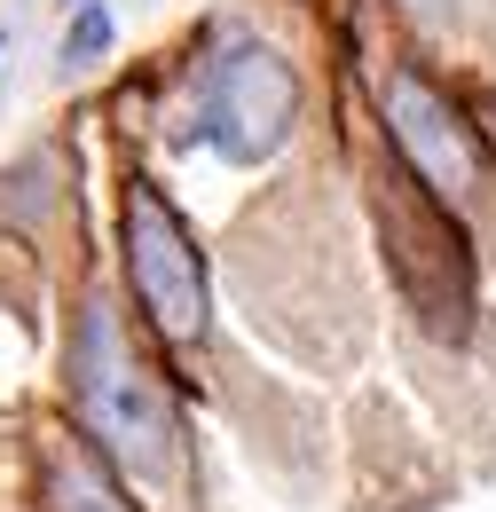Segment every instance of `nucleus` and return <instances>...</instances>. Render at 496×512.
Wrapping results in <instances>:
<instances>
[{
	"instance_id": "6",
	"label": "nucleus",
	"mask_w": 496,
	"mask_h": 512,
	"mask_svg": "<svg viewBox=\"0 0 496 512\" xmlns=\"http://www.w3.org/2000/svg\"><path fill=\"white\" fill-rule=\"evenodd\" d=\"M111 32H119L111 8H103V0H79V8H71V32H63V71H87L111 48Z\"/></svg>"
},
{
	"instance_id": "2",
	"label": "nucleus",
	"mask_w": 496,
	"mask_h": 512,
	"mask_svg": "<svg viewBox=\"0 0 496 512\" xmlns=\"http://www.w3.org/2000/svg\"><path fill=\"white\" fill-rule=\"evenodd\" d=\"M292 119H300V71L260 40L221 48L197 79V142L229 166H268L292 142Z\"/></svg>"
},
{
	"instance_id": "3",
	"label": "nucleus",
	"mask_w": 496,
	"mask_h": 512,
	"mask_svg": "<svg viewBox=\"0 0 496 512\" xmlns=\"http://www.w3.org/2000/svg\"><path fill=\"white\" fill-rule=\"evenodd\" d=\"M126 276H134L142 316L158 323V339L182 347V339L205 331V316H213V300H205V260L189 245L182 213L150 190V182H126Z\"/></svg>"
},
{
	"instance_id": "8",
	"label": "nucleus",
	"mask_w": 496,
	"mask_h": 512,
	"mask_svg": "<svg viewBox=\"0 0 496 512\" xmlns=\"http://www.w3.org/2000/svg\"><path fill=\"white\" fill-rule=\"evenodd\" d=\"M0 56H8V32H0Z\"/></svg>"
},
{
	"instance_id": "4",
	"label": "nucleus",
	"mask_w": 496,
	"mask_h": 512,
	"mask_svg": "<svg viewBox=\"0 0 496 512\" xmlns=\"http://www.w3.org/2000/svg\"><path fill=\"white\" fill-rule=\"evenodd\" d=\"M386 134H394L402 166H410L426 190H441L449 205H473V190H481L473 134H465V119H457V103H449L418 64H402L394 79H386Z\"/></svg>"
},
{
	"instance_id": "1",
	"label": "nucleus",
	"mask_w": 496,
	"mask_h": 512,
	"mask_svg": "<svg viewBox=\"0 0 496 512\" xmlns=\"http://www.w3.org/2000/svg\"><path fill=\"white\" fill-rule=\"evenodd\" d=\"M71 394H79V418L87 434L119 457L134 481L166 489L182 473V426L166 410V386L150 379L126 347V323L111 300H95L79 316V339H71Z\"/></svg>"
},
{
	"instance_id": "7",
	"label": "nucleus",
	"mask_w": 496,
	"mask_h": 512,
	"mask_svg": "<svg viewBox=\"0 0 496 512\" xmlns=\"http://www.w3.org/2000/svg\"><path fill=\"white\" fill-rule=\"evenodd\" d=\"M410 8H449V0H410Z\"/></svg>"
},
{
	"instance_id": "5",
	"label": "nucleus",
	"mask_w": 496,
	"mask_h": 512,
	"mask_svg": "<svg viewBox=\"0 0 496 512\" xmlns=\"http://www.w3.org/2000/svg\"><path fill=\"white\" fill-rule=\"evenodd\" d=\"M48 481H56V512H126L119 489H111L87 457H56V473H48Z\"/></svg>"
}]
</instances>
